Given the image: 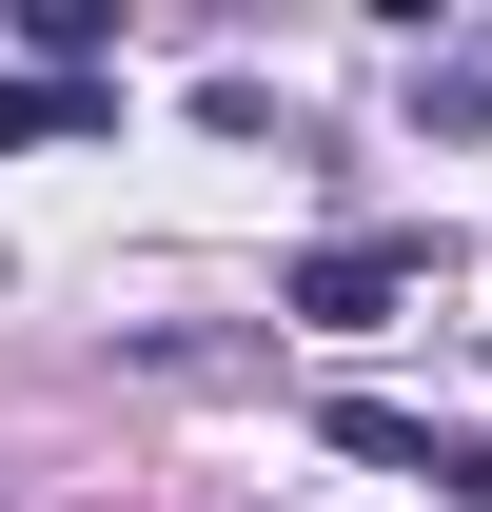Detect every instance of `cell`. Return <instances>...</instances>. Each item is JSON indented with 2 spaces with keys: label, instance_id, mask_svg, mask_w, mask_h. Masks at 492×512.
Returning <instances> with one entry per match:
<instances>
[{
  "label": "cell",
  "instance_id": "obj_1",
  "mask_svg": "<svg viewBox=\"0 0 492 512\" xmlns=\"http://www.w3.org/2000/svg\"><path fill=\"white\" fill-rule=\"evenodd\" d=\"M414 276H433V237H315L296 276H276V316H296V335H374Z\"/></svg>",
  "mask_w": 492,
  "mask_h": 512
},
{
  "label": "cell",
  "instance_id": "obj_2",
  "mask_svg": "<svg viewBox=\"0 0 492 512\" xmlns=\"http://www.w3.org/2000/svg\"><path fill=\"white\" fill-rule=\"evenodd\" d=\"M315 434L374 453V473H433V414H394V394H315Z\"/></svg>",
  "mask_w": 492,
  "mask_h": 512
},
{
  "label": "cell",
  "instance_id": "obj_3",
  "mask_svg": "<svg viewBox=\"0 0 492 512\" xmlns=\"http://www.w3.org/2000/svg\"><path fill=\"white\" fill-rule=\"evenodd\" d=\"M119 119V79H99V99H79V79H0V138H99Z\"/></svg>",
  "mask_w": 492,
  "mask_h": 512
},
{
  "label": "cell",
  "instance_id": "obj_4",
  "mask_svg": "<svg viewBox=\"0 0 492 512\" xmlns=\"http://www.w3.org/2000/svg\"><path fill=\"white\" fill-rule=\"evenodd\" d=\"M433 493H453V512H492V434H433Z\"/></svg>",
  "mask_w": 492,
  "mask_h": 512
}]
</instances>
